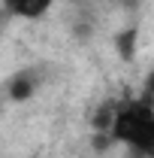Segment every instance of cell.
<instances>
[{"label":"cell","mask_w":154,"mask_h":158,"mask_svg":"<svg viewBox=\"0 0 154 158\" xmlns=\"http://www.w3.org/2000/svg\"><path fill=\"white\" fill-rule=\"evenodd\" d=\"M55 0H3V6L15 15V19H24V21H37L42 19L48 9H52Z\"/></svg>","instance_id":"obj_2"},{"label":"cell","mask_w":154,"mask_h":158,"mask_svg":"<svg viewBox=\"0 0 154 158\" xmlns=\"http://www.w3.org/2000/svg\"><path fill=\"white\" fill-rule=\"evenodd\" d=\"M112 143H124L130 146L139 155L154 158V106L151 103H121L115 110V122H112V131H109Z\"/></svg>","instance_id":"obj_1"},{"label":"cell","mask_w":154,"mask_h":158,"mask_svg":"<svg viewBox=\"0 0 154 158\" xmlns=\"http://www.w3.org/2000/svg\"><path fill=\"white\" fill-rule=\"evenodd\" d=\"M133 40H136V31H127V34H121V37L115 40L118 49H121V58H130V55H133Z\"/></svg>","instance_id":"obj_4"},{"label":"cell","mask_w":154,"mask_h":158,"mask_svg":"<svg viewBox=\"0 0 154 158\" xmlns=\"http://www.w3.org/2000/svg\"><path fill=\"white\" fill-rule=\"evenodd\" d=\"M118 3H121V6H127V9H133V6H136V0H118Z\"/></svg>","instance_id":"obj_5"},{"label":"cell","mask_w":154,"mask_h":158,"mask_svg":"<svg viewBox=\"0 0 154 158\" xmlns=\"http://www.w3.org/2000/svg\"><path fill=\"white\" fill-rule=\"evenodd\" d=\"M37 76H33V70H21V73H15V76L9 79V98L15 100V103H24V100H30L33 94H37Z\"/></svg>","instance_id":"obj_3"},{"label":"cell","mask_w":154,"mask_h":158,"mask_svg":"<svg viewBox=\"0 0 154 158\" xmlns=\"http://www.w3.org/2000/svg\"><path fill=\"white\" fill-rule=\"evenodd\" d=\"M148 94H154V73L148 76Z\"/></svg>","instance_id":"obj_6"}]
</instances>
